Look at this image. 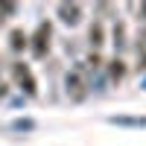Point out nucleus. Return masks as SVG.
Here are the masks:
<instances>
[{"instance_id":"obj_1","label":"nucleus","mask_w":146,"mask_h":146,"mask_svg":"<svg viewBox=\"0 0 146 146\" xmlns=\"http://www.w3.org/2000/svg\"><path fill=\"white\" fill-rule=\"evenodd\" d=\"M58 15H62L64 23H76V21H79V6H67V3H62V6H58Z\"/></svg>"},{"instance_id":"obj_2","label":"nucleus","mask_w":146,"mask_h":146,"mask_svg":"<svg viewBox=\"0 0 146 146\" xmlns=\"http://www.w3.org/2000/svg\"><path fill=\"white\" fill-rule=\"evenodd\" d=\"M44 38H50V27H38V44H35V53L38 56H44Z\"/></svg>"},{"instance_id":"obj_3","label":"nucleus","mask_w":146,"mask_h":146,"mask_svg":"<svg viewBox=\"0 0 146 146\" xmlns=\"http://www.w3.org/2000/svg\"><path fill=\"white\" fill-rule=\"evenodd\" d=\"M23 44H27V38H23V32H12V47H15V50H21Z\"/></svg>"},{"instance_id":"obj_4","label":"nucleus","mask_w":146,"mask_h":146,"mask_svg":"<svg viewBox=\"0 0 146 146\" xmlns=\"http://www.w3.org/2000/svg\"><path fill=\"white\" fill-rule=\"evenodd\" d=\"M15 129L18 131H29V129H35V123L32 120H15Z\"/></svg>"}]
</instances>
